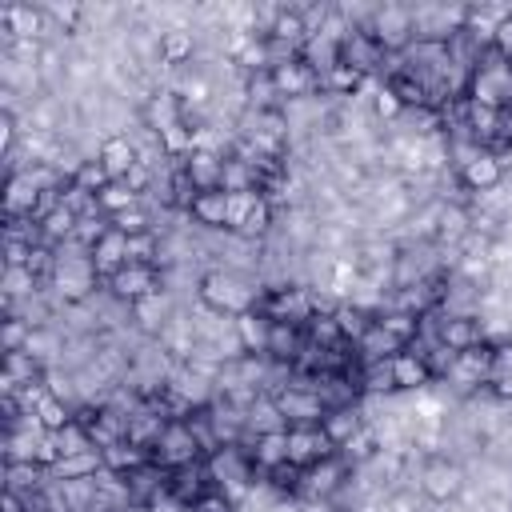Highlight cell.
Masks as SVG:
<instances>
[{
	"label": "cell",
	"mask_w": 512,
	"mask_h": 512,
	"mask_svg": "<svg viewBox=\"0 0 512 512\" xmlns=\"http://www.w3.org/2000/svg\"><path fill=\"white\" fill-rule=\"evenodd\" d=\"M264 288L260 280H252L248 272H236V268H208L200 280H196V300L220 316H240V312H252L260 304Z\"/></svg>",
	"instance_id": "obj_1"
},
{
	"label": "cell",
	"mask_w": 512,
	"mask_h": 512,
	"mask_svg": "<svg viewBox=\"0 0 512 512\" xmlns=\"http://www.w3.org/2000/svg\"><path fill=\"white\" fill-rule=\"evenodd\" d=\"M464 484H468L464 464H456V460H448V456H432V460L420 464L416 488H420V496H424L428 504H456L460 492H464Z\"/></svg>",
	"instance_id": "obj_2"
},
{
	"label": "cell",
	"mask_w": 512,
	"mask_h": 512,
	"mask_svg": "<svg viewBox=\"0 0 512 512\" xmlns=\"http://www.w3.org/2000/svg\"><path fill=\"white\" fill-rule=\"evenodd\" d=\"M368 32L376 36V44L388 52V56H400L416 44V28H412V8L404 4H380Z\"/></svg>",
	"instance_id": "obj_3"
},
{
	"label": "cell",
	"mask_w": 512,
	"mask_h": 512,
	"mask_svg": "<svg viewBox=\"0 0 512 512\" xmlns=\"http://www.w3.org/2000/svg\"><path fill=\"white\" fill-rule=\"evenodd\" d=\"M148 460L160 464L164 472H176V468L200 464L204 452H200V444H196V436H192V428H188L184 420H168V428H164V436L156 440V448L148 452Z\"/></svg>",
	"instance_id": "obj_4"
},
{
	"label": "cell",
	"mask_w": 512,
	"mask_h": 512,
	"mask_svg": "<svg viewBox=\"0 0 512 512\" xmlns=\"http://www.w3.org/2000/svg\"><path fill=\"white\" fill-rule=\"evenodd\" d=\"M428 324H432V340L444 344L448 352H464V348H476L488 340L480 316H456V312L436 308V312H428Z\"/></svg>",
	"instance_id": "obj_5"
},
{
	"label": "cell",
	"mask_w": 512,
	"mask_h": 512,
	"mask_svg": "<svg viewBox=\"0 0 512 512\" xmlns=\"http://www.w3.org/2000/svg\"><path fill=\"white\" fill-rule=\"evenodd\" d=\"M104 288H108L112 300H120V304L132 308L136 300H144V296H152V292L164 288V272L156 264H124Z\"/></svg>",
	"instance_id": "obj_6"
},
{
	"label": "cell",
	"mask_w": 512,
	"mask_h": 512,
	"mask_svg": "<svg viewBox=\"0 0 512 512\" xmlns=\"http://www.w3.org/2000/svg\"><path fill=\"white\" fill-rule=\"evenodd\" d=\"M348 480V464L336 456H324L316 460L312 468L300 472V484H296V500H332Z\"/></svg>",
	"instance_id": "obj_7"
},
{
	"label": "cell",
	"mask_w": 512,
	"mask_h": 512,
	"mask_svg": "<svg viewBox=\"0 0 512 512\" xmlns=\"http://www.w3.org/2000/svg\"><path fill=\"white\" fill-rule=\"evenodd\" d=\"M444 380H452V384L464 388V392L488 388V380H492V344L484 340V344H476V348L456 352L452 364H448V372H444Z\"/></svg>",
	"instance_id": "obj_8"
},
{
	"label": "cell",
	"mask_w": 512,
	"mask_h": 512,
	"mask_svg": "<svg viewBox=\"0 0 512 512\" xmlns=\"http://www.w3.org/2000/svg\"><path fill=\"white\" fill-rule=\"evenodd\" d=\"M272 400L280 404L288 428H300V424H320L328 416V404L312 392V388H296V384H280L272 392Z\"/></svg>",
	"instance_id": "obj_9"
},
{
	"label": "cell",
	"mask_w": 512,
	"mask_h": 512,
	"mask_svg": "<svg viewBox=\"0 0 512 512\" xmlns=\"http://www.w3.org/2000/svg\"><path fill=\"white\" fill-rule=\"evenodd\" d=\"M324 456H336V444L324 436L320 424L288 428V464H296V468H312V464L324 460Z\"/></svg>",
	"instance_id": "obj_10"
},
{
	"label": "cell",
	"mask_w": 512,
	"mask_h": 512,
	"mask_svg": "<svg viewBox=\"0 0 512 512\" xmlns=\"http://www.w3.org/2000/svg\"><path fill=\"white\" fill-rule=\"evenodd\" d=\"M340 60H344V64H352L356 72L372 76V72H380V68H384L388 52L376 44V36H372L368 28H352V32L340 40Z\"/></svg>",
	"instance_id": "obj_11"
},
{
	"label": "cell",
	"mask_w": 512,
	"mask_h": 512,
	"mask_svg": "<svg viewBox=\"0 0 512 512\" xmlns=\"http://www.w3.org/2000/svg\"><path fill=\"white\" fill-rule=\"evenodd\" d=\"M40 196H44V188L32 176V164L20 168V172H8V184H4V216H32L36 220Z\"/></svg>",
	"instance_id": "obj_12"
},
{
	"label": "cell",
	"mask_w": 512,
	"mask_h": 512,
	"mask_svg": "<svg viewBox=\"0 0 512 512\" xmlns=\"http://www.w3.org/2000/svg\"><path fill=\"white\" fill-rule=\"evenodd\" d=\"M504 164H500V156L492 152V148H480L464 168H460V184L468 188V192H496L500 184H504Z\"/></svg>",
	"instance_id": "obj_13"
},
{
	"label": "cell",
	"mask_w": 512,
	"mask_h": 512,
	"mask_svg": "<svg viewBox=\"0 0 512 512\" xmlns=\"http://www.w3.org/2000/svg\"><path fill=\"white\" fill-rule=\"evenodd\" d=\"M172 312H176V300H172V292L168 288H160V292H152V296H144V300H136L132 308H128V316L136 320V332L140 336H160V328L172 320Z\"/></svg>",
	"instance_id": "obj_14"
},
{
	"label": "cell",
	"mask_w": 512,
	"mask_h": 512,
	"mask_svg": "<svg viewBox=\"0 0 512 512\" xmlns=\"http://www.w3.org/2000/svg\"><path fill=\"white\" fill-rule=\"evenodd\" d=\"M96 160L108 168V176H112V180H124V176L140 164V148H136V140H132L128 132H108V136L100 140Z\"/></svg>",
	"instance_id": "obj_15"
},
{
	"label": "cell",
	"mask_w": 512,
	"mask_h": 512,
	"mask_svg": "<svg viewBox=\"0 0 512 512\" xmlns=\"http://www.w3.org/2000/svg\"><path fill=\"white\" fill-rule=\"evenodd\" d=\"M268 76H272V88H276V96H280L284 104H288V100H304V96H308V92L320 84V76H316V72H312L304 60L276 64Z\"/></svg>",
	"instance_id": "obj_16"
},
{
	"label": "cell",
	"mask_w": 512,
	"mask_h": 512,
	"mask_svg": "<svg viewBox=\"0 0 512 512\" xmlns=\"http://www.w3.org/2000/svg\"><path fill=\"white\" fill-rule=\"evenodd\" d=\"M200 56V32L196 28H164L160 32V64L188 68Z\"/></svg>",
	"instance_id": "obj_17"
},
{
	"label": "cell",
	"mask_w": 512,
	"mask_h": 512,
	"mask_svg": "<svg viewBox=\"0 0 512 512\" xmlns=\"http://www.w3.org/2000/svg\"><path fill=\"white\" fill-rule=\"evenodd\" d=\"M92 268H96V276L108 284L124 264H128V240H124V232H116V228H108L96 244H92Z\"/></svg>",
	"instance_id": "obj_18"
},
{
	"label": "cell",
	"mask_w": 512,
	"mask_h": 512,
	"mask_svg": "<svg viewBox=\"0 0 512 512\" xmlns=\"http://www.w3.org/2000/svg\"><path fill=\"white\" fill-rule=\"evenodd\" d=\"M392 384H396V392H424L428 384H432V368H428V360L420 356V352H412V348H404V352H396L392 356Z\"/></svg>",
	"instance_id": "obj_19"
},
{
	"label": "cell",
	"mask_w": 512,
	"mask_h": 512,
	"mask_svg": "<svg viewBox=\"0 0 512 512\" xmlns=\"http://www.w3.org/2000/svg\"><path fill=\"white\" fill-rule=\"evenodd\" d=\"M184 176L192 180L196 192H208V188H220V176H224V152H208V148H196L180 160Z\"/></svg>",
	"instance_id": "obj_20"
},
{
	"label": "cell",
	"mask_w": 512,
	"mask_h": 512,
	"mask_svg": "<svg viewBox=\"0 0 512 512\" xmlns=\"http://www.w3.org/2000/svg\"><path fill=\"white\" fill-rule=\"evenodd\" d=\"M228 192L224 188H208V192H196L192 196V204H188V216L200 224V228H208V232H224L228 228Z\"/></svg>",
	"instance_id": "obj_21"
},
{
	"label": "cell",
	"mask_w": 512,
	"mask_h": 512,
	"mask_svg": "<svg viewBox=\"0 0 512 512\" xmlns=\"http://www.w3.org/2000/svg\"><path fill=\"white\" fill-rule=\"evenodd\" d=\"M244 440H248V456L260 472H272V468L288 464V432H268V436H248L244 432Z\"/></svg>",
	"instance_id": "obj_22"
},
{
	"label": "cell",
	"mask_w": 512,
	"mask_h": 512,
	"mask_svg": "<svg viewBox=\"0 0 512 512\" xmlns=\"http://www.w3.org/2000/svg\"><path fill=\"white\" fill-rule=\"evenodd\" d=\"M268 432H288V420H284L280 404L272 400V392H260L248 404V436H268Z\"/></svg>",
	"instance_id": "obj_23"
},
{
	"label": "cell",
	"mask_w": 512,
	"mask_h": 512,
	"mask_svg": "<svg viewBox=\"0 0 512 512\" xmlns=\"http://www.w3.org/2000/svg\"><path fill=\"white\" fill-rule=\"evenodd\" d=\"M236 336L244 344V352H268V336H272V320L252 308V312H240L236 316Z\"/></svg>",
	"instance_id": "obj_24"
},
{
	"label": "cell",
	"mask_w": 512,
	"mask_h": 512,
	"mask_svg": "<svg viewBox=\"0 0 512 512\" xmlns=\"http://www.w3.org/2000/svg\"><path fill=\"white\" fill-rule=\"evenodd\" d=\"M368 420H364V412H360V404H352V408H328V416L320 420V428H324V436L340 448L352 432H360Z\"/></svg>",
	"instance_id": "obj_25"
},
{
	"label": "cell",
	"mask_w": 512,
	"mask_h": 512,
	"mask_svg": "<svg viewBox=\"0 0 512 512\" xmlns=\"http://www.w3.org/2000/svg\"><path fill=\"white\" fill-rule=\"evenodd\" d=\"M44 484H48V468H40V464H4V492L32 496Z\"/></svg>",
	"instance_id": "obj_26"
},
{
	"label": "cell",
	"mask_w": 512,
	"mask_h": 512,
	"mask_svg": "<svg viewBox=\"0 0 512 512\" xmlns=\"http://www.w3.org/2000/svg\"><path fill=\"white\" fill-rule=\"evenodd\" d=\"M308 24H304V16H300V8L292 4V8H280V16H276V24H272V32L264 36V40H280V44H292V48H304L308 44Z\"/></svg>",
	"instance_id": "obj_27"
},
{
	"label": "cell",
	"mask_w": 512,
	"mask_h": 512,
	"mask_svg": "<svg viewBox=\"0 0 512 512\" xmlns=\"http://www.w3.org/2000/svg\"><path fill=\"white\" fill-rule=\"evenodd\" d=\"M332 320H336V328H340V336L348 340V344H356L368 328H372V312H364L360 304H352V300H340L336 308H332Z\"/></svg>",
	"instance_id": "obj_28"
},
{
	"label": "cell",
	"mask_w": 512,
	"mask_h": 512,
	"mask_svg": "<svg viewBox=\"0 0 512 512\" xmlns=\"http://www.w3.org/2000/svg\"><path fill=\"white\" fill-rule=\"evenodd\" d=\"M396 352H404V344H400L396 336H388L376 320H372V328L356 340V356H360V360H392Z\"/></svg>",
	"instance_id": "obj_29"
},
{
	"label": "cell",
	"mask_w": 512,
	"mask_h": 512,
	"mask_svg": "<svg viewBox=\"0 0 512 512\" xmlns=\"http://www.w3.org/2000/svg\"><path fill=\"white\" fill-rule=\"evenodd\" d=\"M36 292H44V280L32 268H4L0 296H8V300H32Z\"/></svg>",
	"instance_id": "obj_30"
},
{
	"label": "cell",
	"mask_w": 512,
	"mask_h": 512,
	"mask_svg": "<svg viewBox=\"0 0 512 512\" xmlns=\"http://www.w3.org/2000/svg\"><path fill=\"white\" fill-rule=\"evenodd\" d=\"M100 460H104V468H108V472L128 476L132 468H140V464L148 460V452H140V448H136V444H128V440H112L108 448H100Z\"/></svg>",
	"instance_id": "obj_31"
},
{
	"label": "cell",
	"mask_w": 512,
	"mask_h": 512,
	"mask_svg": "<svg viewBox=\"0 0 512 512\" xmlns=\"http://www.w3.org/2000/svg\"><path fill=\"white\" fill-rule=\"evenodd\" d=\"M336 452H340V460H344V464H352V468L368 464V460H372V456L380 452V444H376V432H372V424H364L360 432H352V436H348V440H344V444H340Z\"/></svg>",
	"instance_id": "obj_32"
},
{
	"label": "cell",
	"mask_w": 512,
	"mask_h": 512,
	"mask_svg": "<svg viewBox=\"0 0 512 512\" xmlns=\"http://www.w3.org/2000/svg\"><path fill=\"white\" fill-rule=\"evenodd\" d=\"M376 324L388 332V336H396L404 348L420 336V316H412V312H400V308H384V312H376Z\"/></svg>",
	"instance_id": "obj_33"
},
{
	"label": "cell",
	"mask_w": 512,
	"mask_h": 512,
	"mask_svg": "<svg viewBox=\"0 0 512 512\" xmlns=\"http://www.w3.org/2000/svg\"><path fill=\"white\" fill-rule=\"evenodd\" d=\"M100 468H104L100 448H92V452H80V456H64L48 476L52 480H84V476H96Z\"/></svg>",
	"instance_id": "obj_34"
},
{
	"label": "cell",
	"mask_w": 512,
	"mask_h": 512,
	"mask_svg": "<svg viewBox=\"0 0 512 512\" xmlns=\"http://www.w3.org/2000/svg\"><path fill=\"white\" fill-rule=\"evenodd\" d=\"M320 84L328 88V96H360V88L368 84V76H364V72H356L352 64H344V60H340V64H336V68H332V72H328Z\"/></svg>",
	"instance_id": "obj_35"
},
{
	"label": "cell",
	"mask_w": 512,
	"mask_h": 512,
	"mask_svg": "<svg viewBox=\"0 0 512 512\" xmlns=\"http://www.w3.org/2000/svg\"><path fill=\"white\" fill-rule=\"evenodd\" d=\"M40 436L36 432H4V464H36Z\"/></svg>",
	"instance_id": "obj_36"
},
{
	"label": "cell",
	"mask_w": 512,
	"mask_h": 512,
	"mask_svg": "<svg viewBox=\"0 0 512 512\" xmlns=\"http://www.w3.org/2000/svg\"><path fill=\"white\" fill-rule=\"evenodd\" d=\"M96 204H100V212L112 220V216H120V212H128V208H136V204H140V196H136L124 180H112V184L96 196Z\"/></svg>",
	"instance_id": "obj_37"
},
{
	"label": "cell",
	"mask_w": 512,
	"mask_h": 512,
	"mask_svg": "<svg viewBox=\"0 0 512 512\" xmlns=\"http://www.w3.org/2000/svg\"><path fill=\"white\" fill-rule=\"evenodd\" d=\"M36 416H40L44 432H60V428H68V424H72L76 408H72V404H64V400H56V396H44V400H40V408H36Z\"/></svg>",
	"instance_id": "obj_38"
},
{
	"label": "cell",
	"mask_w": 512,
	"mask_h": 512,
	"mask_svg": "<svg viewBox=\"0 0 512 512\" xmlns=\"http://www.w3.org/2000/svg\"><path fill=\"white\" fill-rule=\"evenodd\" d=\"M56 436V444H60V460L64 456H80V452H92L96 444H92V436H88V428L84 424H68V428H60V432H52Z\"/></svg>",
	"instance_id": "obj_39"
},
{
	"label": "cell",
	"mask_w": 512,
	"mask_h": 512,
	"mask_svg": "<svg viewBox=\"0 0 512 512\" xmlns=\"http://www.w3.org/2000/svg\"><path fill=\"white\" fill-rule=\"evenodd\" d=\"M372 116H376L380 124H396V120L404 116V100H400L388 84H380V88L372 92Z\"/></svg>",
	"instance_id": "obj_40"
},
{
	"label": "cell",
	"mask_w": 512,
	"mask_h": 512,
	"mask_svg": "<svg viewBox=\"0 0 512 512\" xmlns=\"http://www.w3.org/2000/svg\"><path fill=\"white\" fill-rule=\"evenodd\" d=\"M4 372L16 376L20 384H32V380L44 376V364L36 356H28V352H4Z\"/></svg>",
	"instance_id": "obj_41"
},
{
	"label": "cell",
	"mask_w": 512,
	"mask_h": 512,
	"mask_svg": "<svg viewBox=\"0 0 512 512\" xmlns=\"http://www.w3.org/2000/svg\"><path fill=\"white\" fill-rule=\"evenodd\" d=\"M28 336H32V324L28 320H20V316H4L0 320V348L4 352H24Z\"/></svg>",
	"instance_id": "obj_42"
},
{
	"label": "cell",
	"mask_w": 512,
	"mask_h": 512,
	"mask_svg": "<svg viewBox=\"0 0 512 512\" xmlns=\"http://www.w3.org/2000/svg\"><path fill=\"white\" fill-rule=\"evenodd\" d=\"M124 240H128V264H156V256H160L156 232H140V236H124Z\"/></svg>",
	"instance_id": "obj_43"
},
{
	"label": "cell",
	"mask_w": 512,
	"mask_h": 512,
	"mask_svg": "<svg viewBox=\"0 0 512 512\" xmlns=\"http://www.w3.org/2000/svg\"><path fill=\"white\" fill-rule=\"evenodd\" d=\"M72 184H80V188H88V192H96V196H100V192L112 184V176H108V168H104L100 160H84V164H80V172L72 176Z\"/></svg>",
	"instance_id": "obj_44"
},
{
	"label": "cell",
	"mask_w": 512,
	"mask_h": 512,
	"mask_svg": "<svg viewBox=\"0 0 512 512\" xmlns=\"http://www.w3.org/2000/svg\"><path fill=\"white\" fill-rule=\"evenodd\" d=\"M192 512H236V504L220 488H208L200 500H192Z\"/></svg>",
	"instance_id": "obj_45"
},
{
	"label": "cell",
	"mask_w": 512,
	"mask_h": 512,
	"mask_svg": "<svg viewBox=\"0 0 512 512\" xmlns=\"http://www.w3.org/2000/svg\"><path fill=\"white\" fill-rule=\"evenodd\" d=\"M492 376H508L512 380V340L492 344Z\"/></svg>",
	"instance_id": "obj_46"
},
{
	"label": "cell",
	"mask_w": 512,
	"mask_h": 512,
	"mask_svg": "<svg viewBox=\"0 0 512 512\" xmlns=\"http://www.w3.org/2000/svg\"><path fill=\"white\" fill-rule=\"evenodd\" d=\"M492 48H496L500 56H508V60H512V12H508V16L500 20V24H496V36H492Z\"/></svg>",
	"instance_id": "obj_47"
},
{
	"label": "cell",
	"mask_w": 512,
	"mask_h": 512,
	"mask_svg": "<svg viewBox=\"0 0 512 512\" xmlns=\"http://www.w3.org/2000/svg\"><path fill=\"white\" fill-rule=\"evenodd\" d=\"M388 512H424V504L416 500V492H392L388 496Z\"/></svg>",
	"instance_id": "obj_48"
},
{
	"label": "cell",
	"mask_w": 512,
	"mask_h": 512,
	"mask_svg": "<svg viewBox=\"0 0 512 512\" xmlns=\"http://www.w3.org/2000/svg\"><path fill=\"white\" fill-rule=\"evenodd\" d=\"M268 512H304V508H300V500H296V496H280Z\"/></svg>",
	"instance_id": "obj_49"
},
{
	"label": "cell",
	"mask_w": 512,
	"mask_h": 512,
	"mask_svg": "<svg viewBox=\"0 0 512 512\" xmlns=\"http://www.w3.org/2000/svg\"><path fill=\"white\" fill-rule=\"evenodd\" d=\"M84 512H92V508H84Z\"/></svg>",
	"instance_id": "obj_50"
},
{
	"label": "cell",
	"mask_w": 512,
	"mask_h": 512,
	"mask_svg": "<svg viewBox=\"0 0 512 512\" xmlns=\"http://www.w3.org/2000/svg\"><path fill=\"white\" fill-rule=\"evenodd\" d=\"M332 512H336V508H332Z\"/></svg>",
	"instance_id": "obj_51"
}]
</instances>
